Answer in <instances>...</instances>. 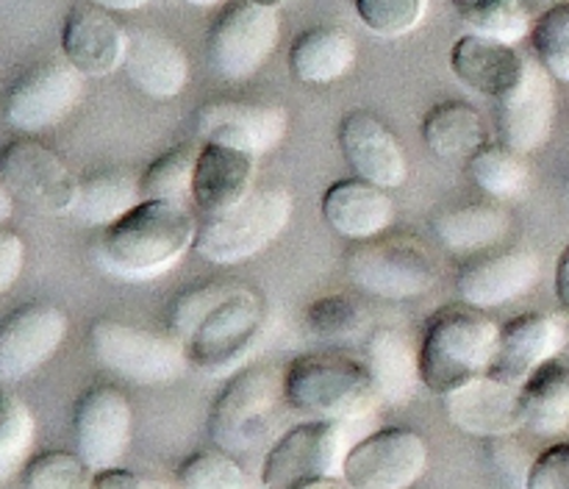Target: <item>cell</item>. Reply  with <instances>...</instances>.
I'll return each mask as SVG.
<instances>
[{"label": "cell", "instance_id": "obj_23", "mask_svg": "<svg viewBox=\"0 0 569 489\" xmlns=\"http://www.w3.org/2000/svg\"><path fill=\"white\" fill-rule=\"evenodd\" d=\"M126 78L153 100H170L183 92L189 78V59L178 42L159 31H128L126 56H122Z\"/></svg>", "mask_w": 569, "mask_h": 489}, {"label": "cell", "instance_id": "obj_28", "mask_svg": "<svg viewBox=\"0 0 569 489\" xmlns=\"http://www.w3.org/2000/svg\"><path fill=\"white\" fill-rule=\"evenodd\" d=\"M431 231L450 253H478L509 237L511 214L495 203L450 206L431 217Z\"/></svg>", "mask_w": 569, "mask_h": 489}, {"label": "cell", "instance_id": "obj_15", "mask_svg": "<svg viewBox=\"0 0 569 489\" xmlns=\"http://www.w3.org/2000/svg\"><path fill=\"white\" fill-rule=\"evenodd\" d=\"M67 315L53 303H28L0 326V381L37 372L67 339Z\"/></svg>", "mask_w": 569, "mask_h": 489}, {"label": "cell", "instance_id": "obj_46", "mask_svg": "<svg viewBox=\"0 0 569 489\" xmlns=\"http://www.w3.org/2000/svg\"><path fill=\"white\" fill-rule=\"evenodd\" d=\"M89 489H148V481L139 478L137 472L122 470V467H109V470L94 472Z\"/></svg>", "mask_w": 569, "mask_h": 489}, {"label": "cell", "instance_id": "obj_45", "mask_svg": "<svg viewBox=\"0 0 569 489\" xmlns=\"http://www.w3.org/2000/svg\"><path fill=\"white\" fill-rule=\"evenodd\" d=\"M26 267V242L14 231L0 228V295L9 292Z\"/></svg>", "mask_w": 569, "mask_h": 489}, {"label": "cell", "instance_id": "obj_20", "mask_svg": "<svg viewBox=\"0 0 569 489\" xmlns=\"http://www.w3.org/2000/svg\"><path fill=\"white\" fill-rule=\"evenodd\" d=\"M539 272L542 261L533 250L509 248L465 261L456 276V289L461 303L483 311L522 298L539 281Z\"/></svg>", "mask_w": 569, "mask_h": 489}, {"label": "cell", "instance_id": "obj_31", "mask_svg": "<svg viewBox=\"0 0 569 489\" xmlns=\"http://www.w3.org/2000/svg\"><path fill=\"white\" fill-rule=\"evenodd\" d=\"M356 64V39L345 28L317 26L289 48V70L303 83H331Z\"/></svg>", "mask_w": 569, "mask_h": 489}, {"label": "cell", "instance_id": "obj_9", "mask_svg": "<svg viewBox=\"0 0 569 489\" xmlns=\"http://www.w3.org/2000/svg\"><path fill=\"white\" fill-rule=\"evenodd\" d=\"M350 422L303 420L267 448L261 465L264 489H298L320 478L342 476L350 442Z\"/></svg>", "mask_w": 569, "mask_h": 489}, {"label": "cell", "instance_id": "obj_51", "mask_svg": "<svg viewBox=\"0 0 569 489\" xmlns=\"http://www.w3.org/2000/svg\"><path fill=\"white\" fill-rule=\"evenodd\" d=\"M189 6H200V9H211V6H220L222 0H187Z\"/></svg>", "mask_w": 569, "mask_h": 489}, {"label": "cell", "instance_id": "obj_33", "mask_svg": "<svg viewBox=\"0 0 569 489\" xmlns=\"http://www.w3.org/2000/svg\"><path fill=\"white\" fill-rule=\"evenodd\" d=\"M545 0H453V9L472 33L515 44L533 31Z\"/></svg>", "mask_w": 569, "mask_h": 489}, {"label": "cell", "instance_id": "obj_19", "mask_svg": "<svg viewBox=\"0 0 569 489\" xmlns=\"http://www.w3.org/2000/svg\"><path fill=\"white\" fill-rule=\"evenodd\" d=\"M339 148L353 176L367 183L395 189L409 176V161L400 139L381 117L367 109L345 114L339 126Z\"/></svg>", "mask_w": 569, "mask_h": 489}, {"label": "cell", "instance_id": "obj_5", "mask_svg": "<svg viewBox=\"0 0 569 489\" xmlns=\"http://www.w3.org/2000/svg\"><path fill=\"white\" fill-rule=\"evenodd\" d=\"M295 211V194L278 183L253 187L244 200L222 214L198 220L192 248L206 261L220 267L239 265L270 248L283 231Z\"/></svg>", "mask_w": 569, "mask_h": 489}, {"label": "cell", "instance_id": "obj_48", "mask_svg": "<svg viewBox=\"0 0 569 489\" xmlns=\"http://www.w3.org/2000/svg\"><path fill=\"white\" fill-rule=\"evenodd\" d=\"M87 3L100 6L106 11H137L142 6H148L150 0H87Z\"/></svg>", "mask_w": 569, "mask_h": 489}, {"label": "cell", "instance_id": "obj_27", "mask_svg": "<svg viewBox=\"0 0 569 489\" xmlns=\"http://www.w3.org/2000/svg\"><path fill=\"white\" fill-rule=\"evenodd\" d=\"M365 367L381 403L400 406L420 387V348L403 331L381 326L365 337Z\"/></svg>", "mask_w": 569, "mask_h": 489}, {"label": "cell", "instance_id": "obj_24", "mask_svg": "<svg viewBox=\"0 0 569 489\" xmlns=\"http://www.w3.org/2000/svg\"><path fill=\"white\" fill-rule=\"evenodd\" d=\"M526 64L528 59L515 50V44L481 33H465L450 50V70L456 72V78L465 87L495 100H503L511 89H517L526 76Z\"/></svg>", "mask_w": 569, "mask_h": 489}, {"label": "cell", "instance_id": "obj_8", "mask_svg": "<svg viewBox=\"0 0 569 489\" xmlns=\"http://www.w3.org/2000/svg\"><path fill=\"white\" fill-rule=\"evenodd\" d=\"M267 322V303L256 289L239 287L222 300L189 337L187 361L206 376H228L242 370V361L259 345Z\"/></svg>", "mask_w": 569, "mask_h": 489}, {"label": "cell", "instance_id": "obj_36", "mask_svg": "<svg viewBox=\"0 0 569 489\" xmlns=\"http://www.w3.org/2000/svg\"><path fill=\"white\" fill-rule=\"evenodd\" d=\"M37 442V420L14 395L0 398V487L26 470Z\"/></svg>", "mask_w": 569, "mask_h": 489}, {"label": "cell", "instance_id": "obj_44", "mask_svg": "<svg viewBox=\"0 0 569 489\" xmlns=\"http://www.w3.org/2000/svg\"><path fill=\"white\" fill-rule=\"evenodd\" d=\"M489 450H492V461L498 467L500 476L509 478L517 489H526L528 470H531V461L526 459V450L517 442L515 437H495L489 439Z\"/></svg>", "mask_w": 569, "mask_h": 489}, {"label": "cell", "instance_id": "obj_43", "mask_svg": "<svg viewBox=\"0 0 569 489\" xmlns=\"http://www.w3.org/2000/svg\"><path fill=\"white\" fill-rule=\"evenodd\" d=\"M526 489H569V442L550 445L531 461Z\"/></svg>", "mask_w": 569, "mask_h": 489}, {"label": "cell", "instance_id": "obj_29", "mask_svg": "<svg viewBox=\"0 0 569 489\" xmlns=\"http://www.w3.org/2000/svg\"><path fill=\"white\" fill-rule=\"evenodd\" d=\"M422 139L442 161H470L489 144L487 122L476 106L465 100H442L422 117Z\"/></svg>", "mask_w": 569, "mask_h": 489}, {"label": "cell", "instance_id": "obj_52", "mask_svg": "<svg viewBox=\"0 0 569 489\" xmlns=\"http://www.w3.org/2000/svg\"><path fill=\"white\" fill-rule=\"evenodd\" d=\"M250 3L267 6V9H278V6H283V3H287V0H250Z\"/></svg>", "mask_w": 569, "mask_h": 489}, {"label": "cell", "instance_id": "obj_7", "mask_svg": "<svg viewBox=\"0 0 569 489\" xmlns=\"http://www.w3.org/2000/svg\"><path fill=\"white\" fill-rule=\"evenodd\" d=\"M345 272L359 292L381 300L420 298L439 281L437 261L420 242L387 233L370 242H353L345 256Z\"/></svg>", "mask_w": 569, "mask_h": 489}, {"label": "cell", "instance_id": "obj_11", "mask_svg": "<svg viewBox=\"0 0 569 489\" xmlns=\"http://www.w3.org/2000/svg\"><path fill=\"white\" fill-rule=\"evenodd\" d=\"M278 37V9H267L250 0L231 6L222 11L209 33L211 70L226 81H248L276 53Z\"/></svg>", "mask_w": 569, "mask_h": 489}, {"label": "cell", "instance_id": "obj_35", "mask_svg": "<svg viewBox=\"0 0 569 489\" xmlns=\"http://www.w3.org/2000/svg\"><path fill=\"white\" fill-rule=\"evenodd\" d=\"M198 150L192 144H178L150 161L139 176L142 200H192V176Z\"/></svg>", "mask_w": 569, "mask_h": 489}, {"label": "cell", "instance_id": "obj_3", "mask_svg": "<svg viewBox=\"0 0 569 489\" xmlns=\"http://www.w3.org/2000/svg\"><path fill=\"white\" fill-rule=\"evenodd\" d=\"M283 400L306 420L356 422L381 403L365 361L353 356L315 350L283 367Z\"/></svg>", "mask_w": 569, "mask_h": 489}, {"label": "cell", "instance_id": "obj_32", "mask_svg": "<svg viewBox=\"0 0 569 489\" xmlns=\"http://www.w3.org/2000/svg\"><path fill=\"white\" fill-rule=\"evenodd\" d=\"M142 200L139 178L126 170H98L78 181L72 214L89 226L109 228Z\"/></svg>", "mask_w": 569, "mask_h": 489}, {"label": "cell", "instance_id": "obj_13", "mask_svg": "<svg viewBox=\"0 0 569 489\" xmlns=\"http://www.w3.org/2000/svg\"><path fill=\"white\" fill-rule=\"evenodd\" d=\"M83 76L67 61H42L14 81L3 103V117L14 131L39 133L59 126L78 106Z\"/></svg>", "mask_w": 569, "mask_h": 489}, {"label": "cell", "instance_id": "obj_2", "mask_svg": "<svg viewBox=\"0 0 569 489\" xmlns=\"http://www.w3.org/2000/svg\"><path fill=\"white\" fill-rule=\"evenodd\" d=\"M498 331L500 326L467 303H450L433 311L420 339L422 387L448 398L487 376Z\"/></svg>", "mask_w": 569, "mask_h": 489}, {"label": "cell", "instance_id": "obj_14", "mask_svg": "<svg viewBox=\"0 0 569 489\" xmlns=\"http://www.w3.org/2000/svg\"><path fill=\"white\" fill-rule=\"evenodd\" d=\"M72 433H76V453L94 472L120 467L133 437L131 400L109 383L87 389L76 403Z\"/></svg>", "mask_w": 569, "mask_h": 489}, {"label": "cell", "instance_id": "obj_54", "mask_svg": "<svg viewBox=\"0 0 569 489\" xmlns=\"http://www.w3.org/2000/svg\"><path fill=\"white\" fill-rule=\"evenodd\" d=\"M0 398H3V395H0Z\"/></svg>", "mask_w": 569, "mask_h": 489}, {"label": "cell", "instance_id": "obj_1", "mask_svg": "<svg viewBox=\"0 0 569 489\" xmlns=\"http://www.w3.org/2000/svg\"><path fill=\"white\" fill-rule=\"evenodd\" d=\"M198 220L181 200H139L126 217L103 228L94 259L122 281L159 278L194 244Z\"/></svg>", "mask_w": 569, "mask_h": 489}, {"label": "cell", "instance_id": "obj_10", "mask_svg": "<svg viewBox=\"0 0 569 489\" xmlns=\"http://www.w3.org/2000/svg\"><path fill=\"white\" fill-rule=\"evenodd\" d=\"M0 183L11 198L39 214H67L76 206V176L67 161L39 139H11L0 148Z\"/></svg>", "mask_w": 569, "mask_h": 489}, {"label": "cell", "instance_id": "obj_53", "mask_svg": "<svg viewBox=\"0 0 569 489\" xmlns=\"http://www.w3.org/2000/svg\"><path fill=\"white\" fill-rule=\"evenodd\" d=\"M148 489H176V487H170V483L164 481H148Z\"/></svg>", "mask_w": 569, "mask_h": 489}, {"label": "cell", "instance_id": "obj_16", "mask_svg": "<svg viewBox=\"0 0 569 489\" xmlns=\"http://www.w3.org/2000/svg\"><path fill=\"white\" fill-rule=\"evenodd\" d=\"M565 348L567 328L559 317L545 315V311H526L500 326L487 376L509 387H520L537 367L559 359Z\"/></svg>", "mask_w": 569, "mask_h": 489}, {"label": "cell", "instance_id": "obj_6", "mask_svg": "<svg viewBox=\"0 0 569 489\" xmlns=\"http://www.w3.org/2000/svg\"><path fill=\"white\" fill-rule=\"evenodd\" d=\"M89 348L103 370L139 387L170 383L189 367L187 348L172 333L148 331L111 317L92 322Z\"/></svg>", "mask_w": 569, "mask_h": 489}, {"label": "cell", "instance_id": "obj_18", "mask_svg": "<svg viewBox=\"0 0 569 489\" xmlns=\"http://www.w3.org/2000/svg\"><path fill=\"white\" fill-rule=\"evenodd\" d=\"M553 122V76L537 59H528L526 76L517 83V89H511L503 100H498L500 142L520 156L533 153L550 139Z\"/></svg>", "mask_w": 569, "mask_h": 489}, {"label": "cell", "instance_id": "obj_26", "mask_svg": "<svg viewBox=\"0 0 569 489\" xmlns=\"http://www.w3.org/2000/svg\"><path fill=\"white\" fill-rule=\"evenodd\" d=\"M256 156L228 144L203 142L192 176V203L203 217L222 214L244 200L253 189Z\"/></svg>", "mask_w": 569, "mask_h": 489}, {"label": "cell", "instance_id": "obj_37", "mask_svg": "<svg viewBox=\"0 0 569 489\" xmlns=\"http://www.w3.org/2000/svg\"><path fill=\"white\" fill-rule=\"evenodd\" d=\"M306 326L326 342H353L365 333L367 311L348 295H322L306 309Z\"/></svg>", "mask_w": 569, "mask_h": 489}, {"label": "cell", "instance_id": "obj_30", "mask_svg": "<svg viewBox=\"0 0 569 489\" xmlns=\"http://www.w3.org/2000/svg\"><path fill=\"white\" fill-rule=\"evenodd\" d=\"M522 428L537 437H556L569 428V365L545 361L520 383Z\"/></svg>", "mask_w": 569, "mask_h": 489}, {"label": "cell", "instance_id": "obj_38", "mask_svg": "<svg viewBox=\"0 0 569 489\" xmlns=\"http://www.w3.org/2000/svg\"><path fill=\"white\" fill-rule=\"evenodd\" d=\"M242 283L237 281H203L194 287L183 289L176 300L170 303L167 311V333L178 339L181 345L189 342L194 328L217 309L226 298H231Z\"/></svg>", "mask_w": 569, "mask_h": 489}, {"label": "cell", "instance_id": "obj_39", "mask_svg": "<svg viewBox=\"0 0 569 489\" xmlns=\"http://www.w3.org/2000/svg\"><path fill=\"white\" fill-rule=\"evenodd\" d=\"M178 489H250L237 456L226 450H198L178 467Z\"/></svg>", "mask_w": 569, "mask_h": 489}, {"label": "cell", "instance_id": "obj_42", "mask_svg": "<svg viewBox=\"0 0 569 489\" xmlns=\"http://www.w3.org/2000/svg\"><path fill=\"white\" fill-rule=\"evenodd\" d=\"M359 20L378 37H403L426 14V0H353Z\"/></svg>", "mask_w": 569, "mask_h": 489}, {"label": "cell", "instance_id": "obj_22", "mask_svg": "<svg viewBox=\"0 0 569 489\" xmlns=\"http://www.w3.org/2000/svg\"><path fill=\"white\" fill-rule=\"evenodd\" d=\"M322 220L331 231L350 242H370L383 237L395 222V200L387 189L361 178H342L322 192Z\"/></svg>", "mask_w": 569, "mask_h": 489}, {"label": "cell", "instance_id": "obj_4", "mask_svg": "<svg viewBox=\"0 0 569 489\" xmlns=\"http://www.w3.org/2000/svg\"><path fill=\"white\" fill-rule=\"evenodd\" d=\"M283 370L276 365H248L233 372L209 411V437L217 450L242 456L259 453L276 437L281 420Z\"/></svg>", "mask_w": 569, "mask_h": 489}, {"label": "cell", "instance_id": "obj_17", "mask_svg": "<svg viewBox=\"0 0 569 489\" xmlns=\"http://www.w3.org/2000/svg\"><path fill=\"white\" fill-rule=\"evenodd\" d=\"M198 137L203 142L228 144L250 156L278 148L289 131V111L283 106L244 103V100H214L198 111Z\"/></svg>", "mask_w": 569, "mask_h": 489}, {"label": "cell", "instance_id": "obj_12", "mask_svg": "<svg viewBox=\"0 0 569 489\" xmlns=\"http://www.w3.org/2000/svg\"><path fill=\"white\" fill-rule=\"evenodd\" d=\"M428 467V442L411 428L389 426L353 442L342 478L353 489H415Z\"/></svg>", "mask_w": 569, "mask_h": 489}, {"label": "cell", "instance_id": "obj_40", "mask_svg": "<svg viewBox=\"0 0 569 489\" xmlns=\"http://www.w3.org/2000/svg\"><path fill=\"white\" fill-rule=\"evenodd\" d=\"M94 470L78 453L48 450L28 461L22 470L26 489H89Z\"/></svg>", "mask_w": 569, "mask_h": 489}, {"label": "cell", "instance_id": "obj_47", "mask_svg": "<svg viewBox=\"0 0 569 489\" xmlns=\"http://www.w3.org/2000/svg\"><path fill=\"white\" fill-rule=\"evenodd\" d=\"M556 298H559L561 309L569 315V244L561 250L559 261H556Z\"/></svg>", "mask_w": 569, "mask_h": 489}, {"label": "cell", "instance_id": "obj_21", "mask_svg": "<svg viewBox=\"0 0 569 489\" xmlns=\"http://www.w3.org/2000/svg\"><path fill=\"white\" fill-rule=\"evenodd\" d=\"M126 37L120 22L92 3L72 6L61 26V53L70 67L87 78H103L122 67Z\"/></svg>", "mask_w": 569, "mask_h": 489}, {"label": "cell", "instance_id": "obj_34", "mask_svg": "<svg viewBox=\"0 0 569 489\" xmlns=\"http://www.w3.org/2000/svg\"><path fill=\"white\" fill-rule=\"evenodd\" d=\"M467 176L489 198L509 200L526 189L528 164L503 142H489L467 161Z\"/></svg>", "mask_w": 569, "mask_h": 489}, {"label": "cell", "instance_id": "obj_49", "mask_svg": "<svg viewBox=\"0 0 569 489\" xmlns=\"http://www.w3.org/2000/svg\"><path fill=\"white\" fill-rule=\"evenodd\" d=\"M298 489H353V487H350L342 476H331V478H320V481H311Z\"/></svg>", "mask_w": 569, "mask_h": 489}, {"label": "cell", "instance_id": "obj_25", "mask_svg": "<svg viewBox=\"0 0 569 489\" xmlns=\"http://www.w3.org/2000/svg\"><path fill=\"white\" fill-rule=\"evenodd\" d=\"M450 422L476 437H509L522 428L520 387H509L483 376L470 387L445 398Z\"/></svg>", "mask_w": 569, "mask_h": 489}, {"label": "cell", "instance_id": "obj_50", "mask_svg": "<svg viewBox=\"0 0 569 489\" xmlns=\"http://www.w3.org/2000/svg\"><path fill=\"white\" fill-rule=\"evenodd\" d=\"M11 211H14V198H11V194L6 192L3 183H0V226H3V222L9 220Z\"/></svg>", "mask_w": 569, "mask_h": 489}, {"label": "cell", "instance_id": "obj_41", "mask_svg": "<svg viewBox=\"0 0 569 489\" xmlns=\"http://www.w3.org/2000/svg\"><path fill=\"white\" fill-rule=\"evenodd\" d=\"M537 61L553 76L569 83V3H556L542 11L531 31Z\"/></svg>", "mask_w": 569, "mask_h": 489}]
</instances>
